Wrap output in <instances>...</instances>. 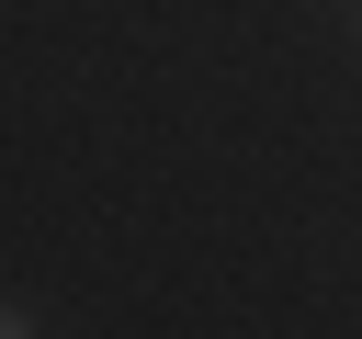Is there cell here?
Instances as JSON below:
<instances>
[{
	"label": "cell",
	"mask_w": 362,
	"mask_h": 339,
	"mask_svg": "<svg viewBox=\"0 0 362 339\" xmlns=\"http://www.w3.org/2000/svg\"><path fill=\"white\" fill-rule=\"evenodd\" d=\"M0 339H34V328H23V316H11V305H0Z\"/></svg>",
	"instance_id": "obj_1"
}]
</instances>
